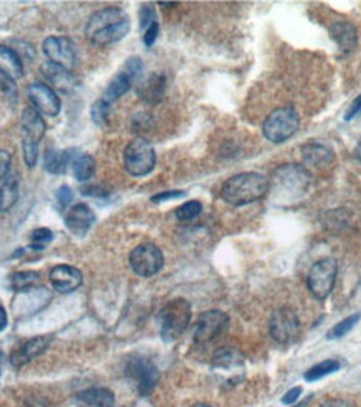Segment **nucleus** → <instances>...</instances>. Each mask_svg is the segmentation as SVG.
Listing matches in <instances>:
<instances>
[{
  "instance_id": "obj_12",
  "label": "nucleus",
  "mask_w": 361,
  "mask_h": 407,
  "mask_svg": "<svg viewBox=\"0 0 361 407\" xmlns=\"http://www.w3.org/2000/svg\"><path fill=\"white\" fill-rule=\"evenodd\" d=\"M227 324H230V317L222 311L203 312L194 325L193 338L198 344H208L220 338L226 330Z\"/></svg>"
},
{
  "instance_id": "obj_26",
  "label": "nucleus",
  "mask_w": 361,
  "mask_h": 407,
  "mask_svg": "<svg viewBox=\"0 0 361 407\" xmlns=\"http://www.w3.org/2000/svg\"><path fill=\"white\" fill-rule=\"evenodd\" d=\"M131 85H132V80L127 77L124 72H119L117 75H114L111 82L107 84L106 91H104L102 101H106L107 104L116 102L117 99H121L124 94L129 92Z\"/></svg>"
},
{
  "instance_id": "obj_48",
  "label": "nucleus",
  "mask_w": 361,
  "mask_h": 407,
  "mask_svg": "<svg viewBox=\"0 0 361 407\" xmlns=\"http://www.w3.org/2000/svg\"><path fill=\"white\" fill-rule=\"evenodd\" d=\"M9 325V316H7V311L4 309V306L0 304V333L2 330H6V328Z\"/></svg>"
},
{
  "instance_id": "obj_37",
  "label": "nucleus",
  "mask_w": 361,
  "mask_h": 407,
  "mask_svg": "<svg viewBox=\"0 0 361 407\" xmlns=\"http://www.w3.org/2000/svg\"><path fill=\"white\" fill-rule=\"evenodd\" d=\"M142 70H144V65H142V60L139 59V57H129V59L126 60L124 67H122L121 72H124L127 77L134 82V80L141 77Z\"/></svg>"
},
{
  "instance_id": "obj_49",
  "label": "nucleus",
  "mask_w": 361,
  "mask_h": 407,
  "mask_svg": "<svg viewBox=\"0 0 361 407\" xmlns=\"http://www.w3.org/2000/svg\"><path fill=\"white\" fill-rule=\"evenodd\" d=\"M193 407H211V406H208V404H196V406H193Z\"/></svg>"
},
{
  "instance_id": "obj_21",
  "label": "nucleus",
  "mask_w": 361,
  "mask_h": 407,
  "mask_svg": "<svg viewBox=\"0 0 361 407\" xmlns=\"http://www.w3.org/2000/svg\"><path fill=\"white\" fill-rule=\"evenodd\" d=\"M72 152H75V149H47L44 155V167L47 172L54 174V176L64 174L69 164L74 162Z\"/></svg>"
},
{
  "instance_id": "obj_32",
  "label": "nucleus",
  "mask_w": 361,
  "mask_h": 407,
  "mask_svg": "<svg viewBox=\"0 0 361 407\" xmlns=\"http://www.w3.org/2000/svg\"><path fill=\"white\" fill-rule=\"evenodd\" d=\"M203 211V203L199 201H189L186 203H183V206H179L178 209H176V217H178L179 221L183 222H188V221H193L196 219V217L201 214Z\"/></svg>"
},
{
  "instance_id": "obj_13",
  "label": "nucleus",
  "mask_w": 361,
  "mask_h": 407,
  "mask_svg": "<svg viewBox=\"0 0 361 407\" xmlns=\"http://www.w3.org/2000/svg\"><path fill=\"white\" fill-rule=\"evenodd\" d=\"M27 96L28 101L32 102V106L39 113H44V116L49 117L59 116L63 104H60L59 96H57L50 85L42 82L31 84L27 89Z\"/></svg>"
},
{
  "instance_id": "obj_17",
  "label": "nucleus",
  "mask_w": 361,
  "mask_h": 407,
  "mask_svg": "<svg viewBox=\"0 0 361 407\" xmlns=\"http://www.w3.org/2000/svg\"><path fill=\"white\" fill-rule=\"evenodd\" d=\"M21 122H22V139L34 140L39 144L47 130V124L45 121L42 119V113L37 112L34 107H26L21 116Z\"/></svg>"
},
{
  "instance_id": "obj_22",
  "label": "nucleus",
  "mask_w": 361,
  "mask_h": 407,
  "mask_svg": "<svg viewBox=\"0 0 361 407\" xmlns=\"http://www.w3.org/2000/svg\"><path fill=\"white\" fill-rule=\"evenodd\" d=\"M301 154L308 167H323L333 160V150L323 144H316V142L306 144L301 149Z\"/></svg>"
},
{
  "instance_id": "obj_4",
  "label": "nucleus",
  "mask_w": 361,
  "mask_h": 407,
  "mask_svg": "<svg viewBox=\"0 0 361 407\" xmlns=\"http://www.w3.org/2000/svg\"><path fill=\"white\" fill-rule=\"evenodd\" d=\"M156 152L153 144L144 137L131 140L124 150V167L132 177H144L153 172Z\"/></svg>"
},
{
  "instance_id": "obj_23",
  "label": "nucleus",
  "mask_w": 361,
  "mask_h": 407,
  "mask_svg": "<svg viewBox=\"0 0 361 407\" xmlns=\"http://www.w3.org/2000/svg\"><path fill=\"white\" fill-rule=\"evenodd\" d=\"M18 201V181L16 174L9 172L0 181V212L11 211Z\"/></svg>"
},
{
  "instance_id": "obj_43",
  "label": "nucleus",
  "mask_w": 361,
  "mask_h": 407,
  "mask_svg": "<svg viewBox=\"0 0 361 407\" xmlns=\"http://www.w3.org/2000/svg\"><path fill=\"white\" fill-rule=\"evenodd\" d=\"M11 154H9L7 150H0V181L11 172Z\"/></svg>"
},
{
  "instance_id": "obj_3",
  "label": "nucleus",
  "mask_w": 361,
  "mask_h": 407,
  "mask_svg": "<svg viewBox=\"0 0 361 407\" xmlns=\"http://www.w3.org/2000/svg\"><path fill=\"white\" fill-rule=\"evenodd\" d=\"M191 323V306L186 299H173L158 314L159 334L166 342H174Z\"/></svg>"
},
{
  "instance_id": "obj_28",
  "label": "nucleus",
  "mask_w": 361,
  "mask_h": 407,
  "mask_svg": "<svg viewBox=\"0 0 361 407\" xmlns=\"http://www.w3.org/2000/svg\"><path fill=\"white\" fill-rule=\"evenodd\" d=\"M243 364V356L232 347H220L212 356V366L217 369H232Z\"/></svg>"
},
{
  "instance_id": "obj_5",
  "label": "nucleus",
  "mask_w": 361,
  "mask_h": 407,
  "mask_svg": "<svg viewBox=\"0 0 361 407\" xmlns=\"http://www.w3.org/2000/svg\"><path fill=\"white\" fill-rule=\"evenodd\" d=\"M299 116L291 107H281L271 112L263 124V134L273 144H281L296 134Z\"/></svg>"
},
{
  "instance_id": "obj_46",
  "label": "nucleus",
  "mask_w": 361,
  "mask_h": 407,
  "mask_svg": "<svg viewBox=\"0 0 361 407\" xmlns=\"http://www.w3.org/2000/svg\"><path fill=\"white\" fill-rule=\"evenodd\" d=\"M303 392V387H293V389H289L286 394L283 396V399H281V402L283 404H294V402L298 401V397H299V394H301Z\"/></svg>"
},
{
  "instance_id": "obj_24",
  "label": "nucleus",
  "mask_w": 361,
  "mask_h": 407,
  "mask_svg": "<svg viewBox=\"0 0 361 407\" xmlns=\"http://www.w3.org/2000/svg\"><path fill=\"white\" fill-rule=\"evenodd\" d=\"M0 70L14 79H21L23 75L22 57L7 45H0Z\"/></svg>"
},
{
  "instance_id": "obj_7",
  "label": "nucleus",
  "mask_w": 361,
  "mask_h": 407,
  "mask_svg": "<svg viewBox=\"0 0 361 407\" xmlns=\"http://www.w3.org/2000/svg\"><path fill=\"white\" fill-rule=\"evenodd\" d=\"M336 272H338V266H336V260L331 257L321 259L313 264L310 274H308V287L316 299L323 301L331 294L336 281Z\"/></svg>"
},
{
  "instance_id": "obj_33",
  "label": "nucleus",
  "mask_w": 361,
  "mask_h": 407,
  "mask_svg": "<svg viewBox=\"0 0 361 407\" xmlns=\"http://www.w3.org/2000/svg\"><path fill=\"white\" fill-rule=\"evenodd\" d=\"M361 319V314H353V316H350V317H346V319L341 320V323H338L335 325L333 329L328 333V339H340V338H343V335H346L350 333L351 329L355 328L356 324H358V320Z\"/></svg>"
},
{
  "instance_id": "obj_15",
  "label": "nucleus",
  "mask_w": 361,
  "mask_h": 407,
  "mask_svg": "<svg viewBox=\"0 0 361 407\" xmlns=\"http://www.w3.org/2000/svg\"><path fill=\"white\" fill-rule=\"evenodd\" d=\"M49 281L57 292L70 294V292L77 291L82 286V274H80L77 267L68 266V264H59V266L50 269Z\"/></svg>"
},
{
  "instance_id": "obj_20",
  "label": "nucleus",
  "mask_w": 361,
  "mask_h": 407,
  "mask_svg": "<svg viewBox=\"0 0 361 407\" xmlns=\"http://www.w3.org/2000/svg\"><path fill=\"white\" fill-rule=\"evenodd\" d=\"M330 34L333 37V40L338 44L340 50L345 52V54H350L356 49L358 45V34H356V28L353 23L350 22H335L333 26L330 27Z\"/></svg>"
},
{
  "instance_id": "obj_39",
  "label": "nucleus",
  "mask_w": 361,
  "mask_h": 407,
  "mask_svg": "<svg viewBox=\"0 0 361 407\" xmlns=\"http://www.w3.org/2000/svg\"><path fill=\"white\" fill-rule=\"evenodd\" d=\"M55 199H57V203H59L60 207H68L70 202H72V199H74V192H72V189H70L69 186H60L59 189H57V192H55Z\"/></svg>"
},
{
  "instance_id": "obj_36",
  "label": "nucleus",
  "mask_w": 361,
  "mask_h": 407,
  "mask_svg": "<svg viewBox=\"0 0 361 407\" xmlns=\"http://www.w3.org/2000/svg\"><path fill=\"white\" fill-rule=\"evenodd\" d=\"M0 92H2L9 101H12V102L17 101L16 79L11 77V75L6 72H2V70H0Z\"/></svg>"
},
{
  "instance_id": "obj_35",
  "label": "nucleus",
  "mask_w": 361,
  "mask_h": 407,
  "mask_svg": "<svg viewBox=\"0 0 361 407\" xmlns=\"http://www.w3.org/2000/svg\"><path fill=\"white\" fill-rule=\"evenodd\" d=\"M109 113H111V104H107L102 99L94 102L92 108H90V117H92L94 124L97 126H106L109 121Z\"/></svg>"
},
{
  "instance_id": "obj_2",
  "label": "nucleus",
  "mask_w": 361,
  "mask_h": 407,
  "mask_svg": "<svg viewBox=\"0 0 361 407\" xmlns=\"http://www.w3.org/2000/svg\"><path fill=\"white\" fill-rule=\"evenodd\" d=\"M268 187L269 182L263 174L243 172L227 179L221 189V197L231 206H248L263 199L268 192Z\"/></svg>"
},
{
  "instance_id": "obj_40",
  "label": "nucleus",
  "mask_w": 361,
  "mask_h": 407,
  "mask_svg": "<svg viewBox=\"0 0 361 407\" xmlns=\"http://www.w3.org/2000/svg\"><path fill=\"white\" fill-rule=\"evenodd\" d=\"M139 21H141V28H144V30L153 22H158V21H156L154 9L151 7V6H142L141 12H139Z\"/></svg>"
},
{
  "instance_id": "obj_14",
  "label": "nucleus",
  "mask_w": 361,
  "mask_h": 407,
  "mask_svg": "<svg viewBox=\"0 0 361 407\" xmlns=\"http://www.w3.org/2000/svg\"><path fill=\"white\" fill-rule=\"evenodd\" d=\"M52 342L50 335H37V338L27 339L26 342L18 344L11 354V364L16 369H21L26 364L32 362L34 359L42 356Z\"/></svg>"
},
{
  "instance_id": "obj_9",
  "label": "nucleus",
  "mask_w": 361,
  "mask_h": 407,
  "mask_svg": "<svg viewBox=\"0 0 361 407\" xmlns=\"http://www.w3.org/2000/svg\"><path fill=\"white\" fill-rule=\"evenodd\" d=\"M131 269L141 277H153L163 269L164 255L156 244H139L129 255Z\"/></svg>"
},
{
  "instance_id": "obj_1",
  "label": "nucleus",
  "mask_w": 361,
  "mask_h": 407,
  "mask_svg": "<svg viewBox=\"0 0 361 407\" xmlns=\"http://www.w3.org/2000/svg\"><path fill=\"white\" fill-rule=\"evenodd\" d=\"M131 30V18L119 7H107L92 13L85 23V37L94 45L106 47L121 42Z\"/></svg>"
},
{
  "instance_id": "obj_42",
  "label": "nucleus",
  "mask_w": 361,
  "mask_h": 407,
  "mask_svg": "<svg viewBox=\"0 0 361 407\" xmlns=\"http://www.w3.org/2000/svg\"><path fill=\"white\" fill-rule=\"evenodd\" d=\"M183 196H186V192L184 191H166V192H159V194H156V196L151 197V202L161 203V202H166V201H173V199H179Z\"/></svg>"
},
{
  "instance_id": "obj_30",
  "label": "nucleus",
  "mask_w": 361,
  "mask_h": 407,
  "mask_svg": "<svg viewBox=\"0 0 361 407\" xmlns=\"http://www.w3.org/2000/svg\"><path fill=\"white\" fill-rule=\"evenodd\" d=\"M340 369V362L335 361V359H328V361H323L320 364H315V366L310 367V371L305 372V379L306 381H318L321 377L328 376V374H333Z\"/></svg>"
},
{
  "instance_id": "obj_6",
  "label": "nucleus",
  "mask_w": 361,
  "mask_h": 407,
  "mask_svg": "<svg viewBox=\"0 0 361 407\" xmlns=\"http://www.w3.org/2000/svg\"><path fill=\"white\" fill-rule=\"evenodd\" d=\"M311 176L303 165L284 164L273 172V186L278 194H305Z\"/></svg>"
},
{
  "instance_id": "obj_11",
  "label": "nucleus",
  "mask_w": 361,
  "mask_h": 407,
  "mask_svg": "<svg viewBox=\"0 0 361 407\" xmlns=\"http://www.w3.org/2000/svg\"><path fill=\"white\" fill-rule=\"evenodd\" d=\"M42 50L50 64L57 65V67L68 70H74L75 64H77V55H75L74 44L68 37H47L42 44Z\"/></svg>"
},
{
  "instance_id": "obj_50",
  "label": "nucleus",
  "mask_w": 361,
  "mask_h": 407,
  "mask_svg": "<svg viewBox=\"0 0 361 407\" xmlns=\"http://www.w3.org/2000/svg\"><path fill=\"white\" fill-rule=\"evenodd\" d=\"M0 362H2V354H0Z\"/></svg>"
},
{
  "instance_id": "obj_44",
  "label": "nucleus",
  "mask_w": 361,
  "mask_h": 407,
  "mask_svg": "<svg viewBox=\"0 0 361 407\" xmlns=\"http://www.w3.org/2000/svg\"><path fill=\"white\" fill-rule=\"evenodd\" d=\"M360 112H361V94L355 99L353 104H351V106L348 107V111H346V113H345V121L355 119V117L358 116Z\"/></svg>"
},
{
  "instance_id": "obj_45",
  "label": "nucleus",
  "mask_w": 361,
  "mask_h": 407,
  "mask_svg": "<svg viewBox=\"0 0 361 407\" xmlns=\"http://www.w3.org/2000/svg\"><path fill=\"white\" fill-rule=\"evenodd\" d=\"M80 192L84 194V196H87V197H106L107 194L106 191H104L102 187H99V186H85L80 189Z\"/></svg>"
},
{
  "instance_id": "obj_51",
  "label": "nucleus",
  "mask_w": 361,
  "mask_h": 407,
  "mask_svg": "<svg viewBox=\"0 0 361 407\" xmlns=\"http://www.w3.org/2000/svg\"><path fill=\"white\" fill-rule=\"evenodd\" d=\"M360 144H361V140H360Z\"/></svg>"
},
{
  "instance_id": "obj_25",
  "label": "nucleus",
  "mask_w": 361,
  "mask_h": 407,
  "mask_svg": "<svg viewBox=\"0 0 361 407\" xmlns=\"http://www.w3.org/2000/svg\"><path fill=\"white\" fill-rule=\"evenodd\" d=\"M42 74H44L47 82H49L50 85H54L55 89H59L60 92H69L74 84L72 75H70L68 70L57 67V65L50 64V62H45L44 65H42Z\"/></svg>"
},
{
  "instance_id": "obj_41",
  "label": "nucleus",
  "mask_w": 361,
  "mask_h": 407,
  "mask_svg": "<svg viewBox=\"0 0 361 407\" xmlns=\"http://www.w3.org/2000/svg\"><path fill=\"white\" fill-rule=\"evenodd\" d=\"M158 34H159V23L153 22L149 27L146 28L144 34H142V42H144V45L153 47L156 39H158Z\"/></svg>"
},
{
  "instance_id": "obj_16",
  "label": "nucleus",
  "mask_w": 361,
  "mask_h": 407,
  "mask_svg": "<svg viewBox=\"0 0 361 407\" xmlns=\"http://www.w3.org/2000/svg\"><path fill=\"white\" fill-rule=\"evenodd\" d=\"M65 227L72 232L75 238H84L96 222V214L85 203H75L65 212Z\"/></svg>"
},
{
  "instance_id": "obj_34",
  "label": "nucleus",
  "mask_w": 361,
  "mask_h": 407,
  "mask_svg": "<svg viewBox=\"0 0 361 407\" xmlns=\"http://www.w3.org/2000/svg\"><path fill=\"white\" fill-rule=\"evenodd\" d=\"M22 157L28 169H34L39 160V144L34 140L22 139Z\"/></svg>"
},
{
  "instance_id": "obj_10",
  "label": "nucleus",
  "mask_w": 361,
  "mask_h": 407,
  "mask_svg": "<svg viewBox=\"0 0 361 407\" xmlns=\"http://www.w3.org/2000/svg\"><path fill=\"white\" fill-rule=\"evenodd\" d=\"M126 376L136 382L141 396H147L159 379V371L153 361L146 357H129L126 362Z\"/></svg>"
},
{
  "instance_id": "obj_47",
  "label": "nucleus",
  "mask_w": 361,
  "mask_h": 407,
  "mask_svg": "<svg viewBox=\"0 0 361 407\" xmlns=\"http://www.w3.org/2000/svg\"><path fill=\"white\" fill-rule=\"evenodd\" d=\"M320 407H355V406L345 399H328L323 402Z\"/></svg>"
},
{
  "instance_id": "obj_38",
  "label": "nucleus",
  "mask_w": 361,
  "mask_h": 407,
  "mask_svg": "<svg viewBox=\"0 0 361 407\" xmlns=\"http://www.w3.org/2000/svg\"><path fill=\"white\" fill-rule=\"evenodd\" d=\"M151 124H153V117L146 112H139V113H136L134 119H132V130L134 132L147 130L151 127Z\"/></svg>"
},
{
  "instance_id": "obj_19",
  "label": "nucleus",
  "mask_w": 361,
  "mask_h": 407,
  "mask_svg": "<svg viewBox=\"0 0 361 407\" xmlns=\"http://www.w3.org/2000/svg\"><path fill=\"white\" fill-rule=\"evenodd\" d=\"M75 402L79 407H114L116 406V397L112 391L106 387H92V389L80 391L75 396Z\"/></svg>"
},
{
  "instance_id": "obj_29",
  "label": "nucleus",
  "mask_w": 361,
  "mask_h": 407,
  "mask_svg": "<svg viewBox=\"0 0 361 407\" xmlns=\"http://www.w3.org/2000/svg\"><path fill=\"white\" fill-rule=\"evenodd\" d=\"M72 172L79 182H87L94 176V172H96V160L87 154L79 155L72 162Z\"/></svg>"
},
{
  "instance_id": "obj_18",
  "label": "nucleus",
  "mask_w": 361,
  "mask_h": 407,
  "mask_svg": "<svg viewBox=\"0 0 361 407\" xmlns=\"http://www.w3.org/2000/svg\"><path fill=\"white\" fill-rule=\"evenodd\" d=\"M166 94V77L163 74H151L137 85V96L147 104H159Z\"/></svg>"
},
{
  "instance_id": "obj_31",
  "label": "nucleus",
  "mask_w": 361,
  "mask_h": 407,
  "mask_svg": "<svg viewBox=\"0 0 361 407\" xmlns=\"http://www.w3.org/2000/svg\"><path fill=\"white\" fill-rule=\"evenodd\" d=\"M52 240H54V232L45 229V227H41V229H36L31 234V245H28V249L44 250L45 245L50 244Z\"/></svg>"
},
{
  "instance_id": "obj_8",
  "label": "nucleus",
  "mask_w": 361,
  "mask_h": 407,
  "mask_svg": "<svg viewBox=\"0 0 361 407\" xmlns=\"http://www.w3.org/2000/svg\"><path fill=\"white\" fill-rule=\"evenodd\" d=\"M299 330H301V323L293 309L279 307L273 312L269 319V333L278 344H293L299 338Z\"/></svg>"
},
{
  "instance_id": "obj_27",
  "label": "nucleus",
  "mask_w": 361,
  "mask_h": 407,
  "mask_svg": "<svg viewBox=\"0 0 361 407\" xmlns=\"http://www.w3.org/2000/svg\"><path fill=\"white\" fill-rule=\"evenodd\" d=\"M9 282H11V289L16 292H27L32 291V289H37L41 282V276L34 271H21V272H14L11 277H9Z\"/></svg>"
}]
</instances>
